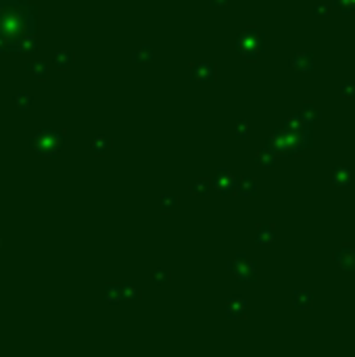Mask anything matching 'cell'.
I'll use <instances>...</instances> for the list:
<instances>
[{
    "mask_svg": "<svg viewBox=\"0 0 355 357\" xmlns=\"http://www.w3.org/2000/svg\"><path fill=\"white\" fill-rule=\"evenodd\" d=\"M341 94L345 96V98H355V82H345L343 86H341Z\"/></svg>",
    "mask_w": 355,
    "mask_h": 357,
    "instance_id": "25",
    "label": "cell"
},
{
    "mask_svg": "<svg viewBox=\"0 0 355 357\" xmlns=\"http://www.w3.org/2000/svg\"><path fill=\"white\" fill-rule=\"evenodd\" d=\"M230 272L238 280H247V282H251V280L257 278V267H255V263L247 255H236L230 261Z\"/></svg>",
    "mask_w": 355,
    "mask_h": 357,
    "instance_id": "4",
    "label": "cell"
},
{
    "mask_svg": "<svg viewBox=\"0 0 355 357\" xmlns=\"http://www.w3.org/2000/svg\"><path fill=\"white\" fill-rule=\"evenodd\" d=\"M226 3H228V0H211V5H213V7H224Z\"/></svg>",
    "mask_w": 355,
    "mask_h": 357,
    "instance_id": "31",
    "label": "cell"
},
{
    "mask_svg": "<svg viewBox=\"0 0 355 357\" xmlns=\"http://www.w3.org/2000/svg\"><path fill=\"white\" fill-rule=\"evenodd\" d=\"M261 46H263V36L257 30H253V28L245 30L238 36V50L245 55L249 61L257 59V55L261 53Z\"/></svg>",
    "mask_w": 355,
    "mask_h": 357,
    "instance_id": "2",
    "label": "cell"
},
{
    "mask_svg": "<svg viewBox=\"0 0 355 357\" xmlns=\"http://www.w3.org/2000/svg\"><path fill=\"white\" fill-rule=\"evenodd\" d=\"M0 247H3V240H0Z\"/></svg>",
    "mask_w": 355,
    "mask_h": 357,
    "instance_id": "32",
    "label": "cell"
},
{
    "mask_svg": "<svg viewBox=\"0 0 355 357\" xmlns=\"http://www.w3.org/2000/svg\"><path fill=\"white\" fill-rule=\"evenodd\" d=\"M123 299L125 301H136V299H140V293L132 284H123Z\"/></svg>",
    "mask_w": 355,
    "mask_h": 357,
    "instance_id": "23",
    "label": "cell"
},
{
    "mask_svg": "<svg viewBox=\"0 0 355 357\" xmlns=\"http://www.w3.org/2000/svg\"><path fill=\"white\" fill-rule=\"evenodd\" d=\"M105 299L109 303L123 301V284H107L105 286Z\"/></svg>",
    "mask_w": 355,
    "mask_h": 357,
    "instance_id": "11",
    "label": "cell"
},
{
    "mask_svg": "<svg viewBox=\"0 0 355 357\" xmlns=\"http://www.w3.org/2000/svg\"><path fill=\"white\" fill-rule=\"evenodd\" d=\"M314 13H316V15H320V17H322V15H328V13H330V7H328V5H318Z\"/></svg>",
    "mask_w": 355,
    "mask_h": 357,
    "instance_id": "30",
    "label": "cell"
},
{
    "mask_svg": "<svg viewBox=\"0 0 355 357\" xmlns=\"http://www.w3.org/2000/svg\"><path fill=\"white\" fill-rule=\"evenodd\" d=\"M307 121H316V119H320V111L312 105V103H305L303 105V113H301Z\"/></svg>",
    "mask_w": 355,
    "mask_h": 357,
    "instance_id": "21",
    "label": "cell"
},
{
    "mask_svg": "<svg viewBox=\"0 0 355 357\" xmlns=\"http://www.w3.org/2000/svg\"><path fill=\"white\" fill-rule=\"evenodd\" d=\"M111 144H113V142H111V138H109V136H103V134H100V136H96V138L92 140V150H94L96 155H100V152H107V150L111 148Z\"/></svg>",
    "mask_w": 355,
    "mask_h": 357,
    "instance_id": "18",
    "label": "cell"
},
{
    "mask_svg": "<svg viewBox=\"0 0 355 357\" xmlns=\"http://www.w3.org/2000/svg\"><path fill=\"white\" fill-rule=\"evenodd\" d=\"M343 13H355V0H337Z\"/></svg>",
    "mask_w": 355,
    "mask_h": 357,
    "instance_id": "27",
    "label": "cell"
},
{
    "mask_svg": "<svg viewBox=\"0 0 355 357\" xmlns=\"http://www.w3.org/2000/svg\"><path fill=\"white\" fill-rule=\"evenodd\" d=\"M209 192V182L207 180H196L190 184V194L192 196H205Z\"/></svg>",
    "mask_w": 355,
    "mask_h": 357,
    "instance_id": "20",
    "label": "cell"
},
{
    "mask_svg": "<svg viewBox=\"0 0 355 357\" xmlns=\"http://www.w3.org/2000/svg\"><path fill=\"white\" fill-rule=\"evenodd\" d=\"M291 67H295L297 71H312L314 67V55L312 53H299L291 59Z\"/></svg>",
    "mask_w": 355,
    "mask_h": 357,
    "instance_id": "10",
    "label": "cell"
},
{
    "mask_svg": "<svg viewBox=\"0 0 355 357\" xmlns=\"http://www.w3.org/2000/svg\"><path fill=\"white\" fill-rule=\"evenodd\" d=\"M236 192L240 196H253L257 192V182L253 177H242V180L236 184Z\"/></svg>",
    "mask_w": 355,
    "mask_h": 357,
    "instance_id": "13",
    "label": "cell"
},
{
    "mask_svg": "<svg viewBox=\"0 0 355 357\" xmlns=\"http://www.w3.org/2000/svg\"><path fill=\"white\" fill-rule=\"evenodd\" d=\"M15 103H17V107H19V109H23V111H26V109L32 105V96H30V94H26V92H19V94L15 96Z\"/></svg>",
    "mask_w": 355,
    "mask_h": 357,
    "instance_id": "24",
    "label": "cell"
},
{
    "mask_svg": "<svg viewBox=\"0 0 355 357\" xmlns=\"http://www.w3.org/2000/svg\"><path fill=\"white\" fill-rule=\"evenodd\" d=\"M30 71H32V75H36L38 80H44V78H46V73H48V65L42 63V61L30 63Z\"/></svg>",
    "mask_w": 355,
    "mask_h": 357,
    "instance_id": "19",
    "label": "cell"
},
{
    "mask_svg": "<svg viewBox=\"0 0 355 357\" xmlns=\"http://www.w3.org/2000/svg\"><path fill=\"white\" fill-rule=\"evenodd\" d=\"M53 61H55V67H59V69H67V67L73 63V53L71 50H59Z\"/></svg>",
    "mask_w": 355,
    "mask_h": 357,
    "instance_id": "17",
    "label": "cell"
},
{
    "mask_svg": "<svg viewBox=\"0 0 355 357\" xmlns=\"http://www.w3.org/2000/svg\"><path fill=\"white\" fill-rule=\"evenodd\" d=\"M150 57H153V53L148 46H142L138 53H134V61H148Z\"/></svg>",
    "mask_w": 355,
    "mask_h": 357,
    "instance_id": "28",
    "label": "cell"
},
{
    "mask_svg": "<svg viewBox=\"0 0 355 357\" xmlns=\"http://www.w3.org/2000/svg\"><path fill=\"white\" fill-rule=\"evenodd\" d=\"M255 161H257V165H261V167H274V165H276V152H274L272 148H263V150L257 152Z\"/></svg>",
    "mask_w": 355,
    "mask_h": 357,
    "instance_id": "16",
    "label": "cell"
},
{
    "mask_svg": "<svg viewBox=\"0 0 355 357\" xmlns=\"http://www.w3.org/2000/svg\"><path fill=\"white\" fill-rule=\"evenodd\" d=\"M293 305H295L297 309H312V305H314L312 293H307V291L295 293V295H293Z\"/></svg>",
    "mask_w": 355,
    "mask_h": 357,
    "instance_id": "15",
    "label": "cell"
},
{
    "mask_svg": "<svg viewBox=\"0 0 355 357\" xmlns=\"http://www.w3.org/2000/svg\"><path fill=\"white\" fill-rule=\"evenodd\" d=\"M169 272H165V270H157V272H155L153 274V280L155 282H157V284H165V282H169Z\"/></svg>",
    "mask_w": 355,
    "mask_h": 357,
    "instance_id": "26",
    "label": "cell"
},
{
    "mask_svg": "<svg viewBox=\"0 0 355 357\" xmlns=\"http://www.w3.org/2000/svg\"><path fill=\"white\" fill-rule=\"evenodd\" d=\"M178 203H180V198H178V196H169V194H163L161 196V211L163 213H167V211H171Z\"/></svg>",
    "mask_w": 355,
    "mask_h": 357,
    "instance_id": "22",
    "label": "cell"
},
{
    "mask_svg": "<svg viewBox=\"0 0 355 357\" xmlns=\"http://www.w3.org/2000/svg\"><path fill=\"white\" fill-rule=\"evenodd\" d=\"M247 134H249V123L247 121H238L236 123V136L238 138H245Z\"/></svg>",
    "mask_w": 355,
    "mask_h": 357,
    "instance_id": "29",
    "label": "cell"
},
{
    "mask_svg": "<svg viewBox=\"0 0 355 357\" xmlns=\"http://www.w3.org/2000/svg\"><path fill=\"white\" fill-rule=\"evenodd\" d=\"M335 261H337V265L341 267V270L355 272V249L351 247V244H345V247H341L335 253Z\"/></svg>",
    "mask_w": 355,
    "mask_h": 357,
    "instance_id": "5",
    "label": "cell"
},
{
    "mask_svg": "<svg viewBox=\"0 0 355 357\" xmlns=\"http://www.w3.org/2000/svg\"><path fill=\"white\" fill-rule=\"evenodd\" d=\"M276 238V230L274 226H259L257 228V234H255V240L259 244H272Z\"/></svg>",
    "mask_w": 355,
    "mask_h": 357,
    "instance_id": "14",
    "label": "cell"
},
{
    "mask_svg": "<svg viewBox=\"0 0 355 357\" xmlns=\"http://www.w3.org/2000/svg\"><path fill=\"white\" fill-rule=\"evenodd\" d=\"M215 188L221 192V194H230L232 190H236V184H238V180L236 177L228 171V169H219L217 171V175H215Z\"/></svg>",
    "mask_w": 355,
    "mask_h": 357,
    "instance_id": "6",
    "label": "cell"
},
{
    "mask_svg": "<svg viewBox=\"0 0 355 357\" xmlns=\"http://www.w3.org/2000/svg\"><path fill=\"white\" fill-rule=\"evenodd\" d=\"M192 80L194 82H213L215 80V65L211 63H196L192 65Z\"/></svg>",
    "mask_w": 355,
    "mask_h": 357,
    "instance_id": "7",
    "label": "cell"
},
{
    "mask_svg": "<svg viewBox=\"0 0 355 357\" xmlns=\"http://www.w3.org/2000/svg\"><path fill=\"white\" fill-rule=\"evenodd\" d=\"M332 184L335 186H349L351 184V169L349 167H337L332 171Z\"/></svg>",
    "mask_w": 355,
    "mask_h": 357,
    "instance_id": "12",
    "label": "cell"
},
{
    "mask_svg": "<svg viewBox=\"0 0 355 357\" xmlns=\"http://www.w3.org/2000/svg\"><path fill=\"white\" fill-rule=\"evenodd\" d=\"M61 144H63V132H53V130L40 132L32 142V146L42 155H55Z\"/></svg>",
    "mask_w": 355,
    "mask_h": 357,
    "instance_id": "3",
    "label": "cell"
},
{
    "mask_svg": "<svg viewBox=\"0 0 355 357\" xmlns=\"http://www.w3.org/2000/svg\"><path fill=\"white\" fill-rule=\"evenodd\" d=\"M247 307H249L247 299L232 297V299L228 301V305H226V314H228V318H232V320H240V318L247 316Z\"/></svg>",
    "mask_w": 355,
    "mask_h": 357,
    "instance_id": "8",
    "label": "cell"
},
{
    "mask_svg": "<svg viewBox=\"0 0 355 357\" xmlns=\"http://www.w3.org/2000/svg\"><path fill=\"white\" fill-rule=\"evenodd\" d=\"M34 11L26 0H3L0 3V42H13L17 36L19 42H23L34 32Z\"/></svg>",
    "mask_w": 355,
    "mask_h": 357,
    "instance_id": "1",
    "label": "cell"
},
{
    "mask_svg": "<svg viewBox=\"0 0 355 357\" xmlns=\"http://www.w3.org/2000/svg\"><path fill=\"white\" fill-rule=\"evenodd\" d=\"M268 148H272L274 152H278V150H288V134H286L284 128L278 130V132H274L272 136L268 138Z\"/></svg>",
    "mask_w": 355,
    "mask_h": 357,
    "instance_id": "9",
    "label": "cell"
}]
</instances>
